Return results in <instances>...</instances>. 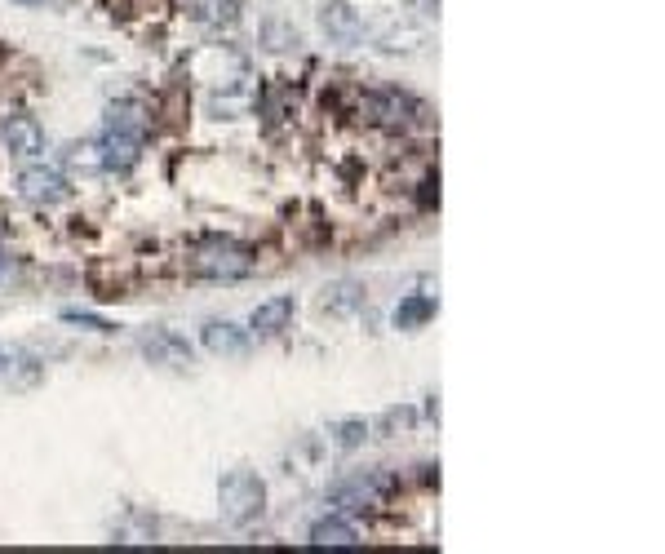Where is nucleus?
<instances>
[{
  "mask_svg": "<svg viewBox=\"0 0 665 554\" xmlns=\"http://www.w3.org/2000/svg\"><path fill=\"white\" fill-rule=\"evenodd\" d=\"M311 546H364V537L355 523H346L342 515H329L311 528Z\"/></svg>",
  "mask_w": 665,
  "mask_h": 554,
  "instance_id": "ddd939ff",
  "label": "nucleus"
},
{
  "mask_svg": "<svg viewBox=\"0 0 665 554\" xmlns=\"http://www.w3.org/2000/svg\"><path fill=\"white\" fill-rule=\"evenodd\" d=\"M0 368H5V355H0Z\"/></svg>",
  "mask_w": 665,
  "mask_h": 554,
  "instance_id": "412c9836",
  "label": "nucleus"
},
{
  "mask_svg": "<svg viewBox=\"0 0 665 554\" xmlns=\"http://www.w3.org/2000/svg\"><path fill=\"white\" fill-rule=\"evenodd\" d=\"M9 280H14V262L0 258V284H9Z\"/></svg>",
  "mask_w": 665,
  "mask_h": 554,
  "instance_id": "aec40b11",
  "label": "nucleus"
},
{
  "mask_svg": "<svg viewBox=\"0 0 665 554\" xmlns=\"http://www.w3.org/2000/svg\"><path fill=\"white\" fill-rule=\"evenodd\" d=\"M355 116H360L364 129L399 138V133L413 129L426 111L408 94H399V89H360V94H355Z\"/></svg>",
  "mask_w": 665,
  "mask_h": 554,
  "instance_id": "f257e3e1",
  "label": "nucleus"
},
{
  "mask_svg": "<svg viewBox=\"0 0 665 554\" xmlns=\"http://www.w3.org/2000/svg\"><path fill=\"white\" fill-rule=\"evenodd\" d=\"M187 271L204 275V280H244L258 271V258L235 240H200L187 253Z\"/></svg>",
  "mask_w": 665,
  "mask_h": 554,
  "instance_id": "f03ea898",
  "label": "nucleus"
},
{
  "mask_svg": "<svg viewBox=\"0 0 665 554\" xmlns=\"http://www.w3.org/2000/svg\"><path fill=\"white\" fill-rule=\"evenodd\" d=\"M413 426V408H386L377 417V435H395V430H408Z\"/></svg>",
  "mask_w": 665,
  "mask_h": 554,
  "instance_id": "a211bd4d",
  "label": "nucleus"
},
{
  "mask_svg": "<svg viewBox=\"0 0 665 554\" xmlns=\"http://www.w3.org/2000/svg\"><path fill=\"white\" fill-rule=\"evenodd\" d=\"M18 196L27 204H58L67 196V182L58 169H23L18 173Z\"/></svg>",
  "mask_w": 665,
  "mask_h": 554,
  "instance_id": "0eeeda50",
  "label": "nucleus"
},
{
  "mask_svg": "<svg viewBox=\"0 0 665 554\" xmlns=\"http://www.w3.org/2000/svg\"><path fill=\"white\" fill-rule=\"evenodd\" d=\"M298 27L293 23H284V18H266L262 23V45L266 49H275V54H284V49H298Z\"/></svg>",
  "mask_w": 665,
  "mask_h": 554,
  "instance_id": "dca6fc26",
  "label": "nucleus"
},
{
  "mask_svg": "<svg viewBox=\"0 0 665 554\" xmlns=\"http://www.w3.org/2000/svg\"><path fill=\"white\" fill-rule=\"evenodd\" d=\"M0 142H5L9 156L32 160L45 151V129H40V120L27 116V111H9V116L0 120Z\"/></svg>",
  "mask_w": 665,
  "mask_h": 554,
  "instance_id": "39448f33",
  "label": "nucleus"
},
{
  "mask_svg": "<svg viewBox=\"0 0 665 554\" xmlns=\"http://www.w3.org/2000/svg\"><path fill=\"white\" fill-rule=\"evenodd\" d=\"M293 297H266V302H258V311L249 315V328L253 333H284L293 320Z\"/></svg>",
  "mask_w": 665,
  "mask_h": 554,
  "instance_id": "f8f14e48",
  "label": "nucleus"
},
{
  "mask_svg": "<svg viewBox=\"0 0 665 554\" xmlns=\"http://www.w3.org/2000/svg\"><path fill=\"white\" fill-rule=\"evenodd\" d=\"M426 320H435V297L413 293L395 306V328H422Z\"/></svg>",
  "mask_w": 665,
  "mask_h": 554,
  "instance_id": "2eb2a0df",
  "label": "nucleus"
},
{
  "mask_svg": "<svg viewBox=\"0 0 665 554\" xmlns=\"http://www.w3.org/2000/svg\"><path fill=\"white\" fill-rule=\"evenodd\" d=\"M63 320H67V324L89 328V333H102V337L116 333V324H111V320H98V315H89V311H63Z\"/></svg>",
  "mask_w": 665,
  "mask_h": 554,
  "instance_id": "6ab92c4d",
  "label": "nucleus"
},
{
  "mask_svg": "<svg viewBox=\"0 0 665 554\" xmlns=\"http://www.w3.org/2000/svg\"><path fill=\"white\" fill-rule=\"evenodd\" d=\"M142 355H147L151 364H165V368H187L191 364L187 337L169 333V328H151V333H142Z\"/></svg>",
  "mask_w": 665,
  "mask_h": 554,
  "instance_id": "423d86ee",
  "label": "nucleus"
},
{
  "mask_svg": "<svg viewBox=\"0 0 665 554\" xmlns=\"http://www.w3.org/2000/svg\"><path fill=\"white\" fill-rule=\"evenodd\" d=\"M364 302V284H355V280H337L333 289H324V311L329 315H351L355 306Z\"/></svg>",
  "mask_w": 665,
  "mask_h": 554,
  "instance_id": "4468645a",
  "label": "nucleus"
},
{
  "mask_svg": "<svg viewBox=\"0 0 665 554\" xmlns=\"http://www.w3.org/2000/svg\"><path fill=\"white\" fill-rule=\"evenodd\" d=\"M391 492H399V475L373 470V475H355L346 484H337L329 492V506L337 515H373V510H382L391 501Z\"/></svg>",
  "mask_w": 665,
  "mask_h": 554,
  "instance_id": "20e7f679",
  "label": "nucleus"
},
{
  "mask_svg": "<svg viewBox=\"0 0 665 554\" xmlns=\"http://www.w3.org/2000/svg\"><path fill=\"white\" fill-rule=\"evenodd\" d=\"M218 510L231 528H249V523L262 519V510H266V484L253 470H231L218 488Z\"/></svg>",
  "mask_w": 665,
  "mask_h": 554,
  "instance_id": "7ed1b4c3",
  "label": "nucleus"
},
{
  "mask_svg": "<svg viewBox=\"0 0 665 554\" xmlns=\"http://www.w3.org/2000/svg\"><path fill=\"white\" fill-rule=\"evenodd\" d=\"M98 164L102 169H133L138 164V138H125V133H102V142H98Z\"/></svg>",
  "mask_w": 665,
  "mask_h": 554,
  "instance_id": "9b49d317",
  "label": "nucleus"
},
{
  "mask_svg": "<svg viewBox=\"0 0 665 554\" xmlns=\"http://www.w3.org/2000/svg\"><path fill=\"white\" fill-rule=\"evenodd\" d=\"M107 129L142 142L151 133V111L142 107V102H133V98H120V102H111V107H107Z\"/></svg>",
  "mask_w": 665,
  "mask_h": 554,
  "instance_id": "1a4fd4ad",
  "label": "nucleus"
},
{
  "mask_svg": "<svg viewBox=\"0 0 665 554\" xmlns=\"http://www.w3.org/2000/svg\"><path fill=\"white\" fill-rule=\"evenodd\" d=\"M200 342L209 355H222V359H235L249 351V328L231 324V320H209L200 328Z\"/></svg>",
  "mask_w": 665,
  "mask_h": 554,
  "instance_id": "6e6552de",
  "label": "nucleus"
},
{
  "mask_svg": "<svg viewBox=\"0 0 665 554\" xmlns=\"http://www.w3.org/2000/svg\"><path fill=\"white\" fill-rule=\"evenodd\" d=\"M320 27L329 32L333 40H342V45H351V40H360L364 23H360V9L346 5V0H329V5L320 9Z\"/></svg>",
  "mask_w": 665,
  "mask_h": 554,
  "instance_id": "9d476101",
  "label": "nucleus"
},
{
  "mask_svg": "<svg viewBox=\"0 0 665 554\" xmlns=\"http://www.w3.org/2000/svg\"><path fill=\"white\" fill-rule=\"evenodd\" d=\"M329 435H333V444L342 448V453H355V448L368 439V426L360 422V417H351V422H333Z\"/></svg>",
  "mask_w": 665,
  "mask_h": 554,
  "instance_id": "f3484780",
  "label": "nucleus"
}]
</instances>
